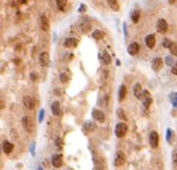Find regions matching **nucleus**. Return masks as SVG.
<instances>
[{
  "instance_id": "obj_1",
  "label": "nucleus",
  "mask_w": 177,
  "mask_h": 170,
  "mask_svg": "<svg viewBox=\"0 0 177 170\" xmlns=\"http://www.w3.org/2000/svg\"><path fill=\"white\" fill-rule=\"evenodd\" d=\"M22 124H23V127H24V130L28 132V133H32L35 131V124H34V121L29 116H24L22 120Z\"/></svg>"
},
{
  "instance_id": "obj_2",
  "label": "nucleus",
  "mask_w": 177,
  "mask_h": 170,
  "mask_svg": "<svg viewBox=\"0 0 177 170\" xmlns=\"http://www.w3.org/2000/svg\"><path fill=\"white\" fill-rule=\"evenodd\" d=\"M127 131H128V127H127L126 124H123V122H120V124H117L116 127H115V133H116V136L118 138L124 137Z\"/></svg>"
},
{
  "instance_id": "obj_3",
  "label": "nucleus",
  "mask_w": 177,
  "mask_h": 170,
  "mask_svg": "<svg viewBox=\"0 0 177 170\" xmlns=\"http://www.w3.org/2000/svg\"><path fill=\"white\" fill-rule=\"evenodd\" d=\"M115 165L116 167H121V165H123L124 164V162H126V156H124V153L123 152H121V151H117L116 152V155H115Z\"/></svg>"
},
{
  "instance_id": "obj_4",
  "label": "nucleus",
  "mask_w": 177,
  "mask_h": 170,
  "mask_svg": "<svg viewBox=\"0 0 177 170\" xmlns=\"http://www.w3.org/2000/svg\"><path fill=\"white\" fill-rule=\"evenodd\" d=\"M150 144L153 149L158 148V144H159V136L156 131H152L150 133Z\"/></svg>"
},
{
  "instance_id": "obj_5",
  "label": "nucleus",
  "mask_w": 177,
  "mask_h": 170,
  "mask_svg": "<svg viewBox=\"0 0 177 170\" xmlns=\"http://www.w3.org/2000/svg\"><path fill=\"white\" fill-rule=\"evenodd\" d=\"M157 30L161 34H165L168 31V23L165 19H159L157 22Z\"/></svg>"
},
{
  "instance_id": "obj_6",
  "label": "nucleus",
  "mask_w": 177,
  "mask_h": 170,
  "mask_svg": "<svg viewBox=\"0 0 177 170\" xmlns=\"http://www.w3.org/2000/svg\"><path fill=\"white\" fill-rule=\"evenodd\" d=\"M145 43H146V46H147L150 49H153V48H155V46H156V36H155L153 34H151V35H148V36H146Z\"/></svg>"
},
{
  "instance_id": "obj_7",
  "label": "nucleus",
  "mask_w": 177,
  "mask_h": 170,
  "mask_svg": "<svg viewBox=\"0 0 177 170\" xmlns=\"http://www.w3.org/2000/svg\"><path fill=\"white\" fill-rule=\"evenodd\" d=\"M139 49H140V46H139V43L133 42V43H130V44L128 46L127 52L129 53L130 55H135V54H138V53H139Z\"/></svg>"
},
{
  "instance_id": "obj_8",
  "label": "nucleus",
  "mask_w": 177,
  "mask_h": 170,
  "mask_svg": "<svg viewBox=\"0 0 177 170\" xmlns=\"http://www.w3.org/2000/svg\"><path fill=\"white\" fill-rule=\"evenodd\" d=\"M23 104H24V107L28 109H34V107H35V101H34V98H31L30 96H25L23 98Z\"/></svg>"
},
{
  "instance_id": "obj_9",
  "label": "nucleus",
  "mask_w": 177,
  "mask_h": 170,
  "mask_svg": "<svg viewBox=\"0 0 177 170\" xmlns=\"http://www.w3.org/2000/svg\"><path fill=\"white\" fill-rule=\"evenodd\" d=\"M39 62H41V65L43 67H47L49 65V54L48 53L43 52V53L39 54Z\"/></svg>"
},
{
  "instance_id": "obj_10",
  "label": "nucleus",
  "mask_w": 177,
  "mask_h": 170,
  "mask_svg": "<svg viewBox=\"0 0 177 170\" xmlns=\"http://www.w3.org/2000/svg\"><path fill=\"white\" fill-rule=\"evenodd\" d=\"M52 164H53V167H55V168H60L62 165V157H61V155H53Z\"/></svg>"
},
{
  "instance_id": "obj_11",
  "label": "nucleus",
  "mask_w": 177,
  "mask_h": 170,
  "mask_svg": "<svg viewBox=\"0 0 177 170\" xmlns=\"http://www.w3.org/2000/svg\"><path fill=\"white\" fill-rule=\"evenodd\" d=\"M92 116H93V119L96 121H98V122H103L104 121V114H103V111H101V110L95 109L92 111Z\"/></svg>"
},
{
  "instance_id": "obj_12",
  "label": "nucleus",
  "mask_w": 177,
  "mask_h": 170,
  "mask_svg": "<svg viewBox=\"0 0 177 170\" xmlns=\"http://www.w3.org/2000/svg\"><path fill=\"white\" fill-rule=\"evenodd\" d=\"M64 44H65L66 48H76V47L78 46V40L72 38V37L66 38V41H65Z\"/></svg>"
},
{
  "instance_id": "obj_13",
  "label": "nucleus",
  "mask_w": 177,
  "mask_h": 170,
  "mask_svg": "<svg viewBox=\"0 0 177 170\" xmlns=\"http://www.w3.org/2000/svg\"><path fill=\"white\" fill-rule=\"evenodd\" d=\"M163 66V60L161 58H156V59H153L152 61V68L155 69V71H159V69L162 68Z\"/></svg>"
},
{
  "instance_id": "obj_14",
  "label": "nucleus",
  "mask_w": 177,
  "mask_h": 170,
  "mask_svg": "<svg viewBox=\"0 0 177 170\" xmlns=\"http://www.w3.org/2000/svg\"><path fill=\"white\" fill-rule=\"evenodd\" d=\"M41 29L43 31H48L49 30V22L47 16H41Z\"/></svg>"
},
{
  "instance_id": "obj_15",
  "label": "nucleus",
  "mask_w": 177,
  "mask_h": 170,
  "mask_svg": "<svg viewBox=\"0 0 177 170\" xmlns=\"http://www.w3.org/2000/svg\"><path fill=\"white\" fill-rule=\"evenodd\" d=\"M52 113L55 115V116H59L61 114V109H60V103L58 101L53 102L52 104Z\"/></svg>"
},
{
  "instance_id": "obj_16",
  "label": "nucleus",
  "mask_w": 177,
  "mask_h": 170,
  "mask_svg": "<svg viewBox=\"0 0 177 170\" xmlns=\"http://www.w3.org/2000/svg\"><path fill=\"white\" fill-rule=\"evenodd\" d=\"M3 150H4V152L5 153H11L12 152V150H13V144L12 143H10V142H4V144H3Z\"/></svg>"
},
{
  "instance_id": "obj_17",
  "label": "nucleus",
  "mask_w": 177,
  "mask_h": 170,
  "mask_svg": "<svg viewBox=\"0 0 177 170\" xmlns=\"http://www.w3.org/2000/svg\"><path fill=\"white\" fill-rule=\"evenodd\" d=\"M99 59L103 61L105 65H109V64L111 62V58H110V55H109V53H107V52H104L102 55H99Z\"/></svg>"
},
{
  "instance_id": "obj_18",
  "label": "nucleus",
  "mask_w": 177,
  "mask_h": 170,
  "mask_svg": "<svg viewBox=\"0 0 177 170\" xmlns=\"http://www.w3.org/2000/svg\"><path fill=\"white\" fill-rule=\"evenodd\" d=\"M130 18H132L133 23H138L139 19H140V11L139 10H134L132 12V15H130Z\"/></svg>"
},
{
  "instance_id": "obj_19",
  "label": "nucleus",
  "mask_w": 177,
  "mask_h": 170,
  "mask_svg": "<svg viewBox=\"0 0 177 170\" xmlns=\"http://www.w3.org/2000/svg\"><path fill=\"white\" fill-rule=\"evenodd\" d=\"M126 95H127V89H126V85H121V87H120V91H118V99H120V101L124 99Z\"/></svg>"
},
{
  "instance_id": "obj_20",
  "label": "nucleus",
  "mask_w": 177,
  "mask_h": 170,
  "mask_svg": "<svg viewBox=\"0 0 177 170\" xmlns=\"http://www.w3.org/2000/svg\"><path fill=\"white\" fill-rule=\"evenodd\" d=\"M133 92H134V96H135V97H138V98H140V96H141V93H142V91H141V85H140L139 83H136V84L134 85V89H133Z\"/></svg>"
},
{
  "instance_id": "obj_21",
  "label": "nucleus",
  "mask_w": 177,
  "mask_h": 170,
  "mask_svg": "<svg viewBox=\"0 0 177 170\" xmlns=\"http://www.w3.org/2000/svg\"><path fill=\"white\" fill-rule=\"evenodd\" d=\"M108 4H109L110 9H113L114 11H118V10H120V6H118L117 0H108Z\"/></svg>"
},
{
  "instance_id": "obj_22",
  "label": "nucleus",
  "mask_w": 177,
  "mask_h": 170,
  "mask_svg": "<svg viewBox=\"0 0 177 170\" xmlns=\"http://www.w3.org/2000/svg\"><path fill=\"white\" fill-rule=\"evenodd\" d=\"M92 37L96 38V40H101V38L104 37V32L101 31V30H96V31L92 32Z\"/></svg>"
},
{
  "instance_id": "obj_23",
  "label": "nucleus",
  "mask_w": 177,
  "mask_h": 170,
  "mask_svg": "<svg viewBox=\"0 0 177 170\" xmlns=\"http://www.w3.org/2000/svg\"><path fill=\"white\" fill-rule=\"evenodd\" d=\"M67 4V0H56V5H58L59 10H64Z\"/></svg>"
},
{
  "instance_id": "obj_24",
  "label": "nucleus",
  "mask_w": 177,
  "mask_h": 170,
  "mask_svg": "<svg viewBox=\"0 0 177 170\" xmlns=\"http://www.w3.org/2000/svg\"><path fill=\"white\" fill-rule=\"evenodd\" d=\"M141 101H142V104H144L146 108H148V107H150V104L152 103L151 96H150V97H144V98H141Z\"/></svg>"
},
{
  "instance_id": "obj_25",
  "label": "nucleus",
  "mask_w": 177,
  "mask_h": 170,
  "mask_svg": "<svg viewBox=\"0 0 177 170\" xmlns=\"http://www.w3.org/2000/svg\"><path fill=\"white\" fill-rule=\"evenodd\" d=\"M169 49H170V53H171V54L175 55V56H177V43H174V42H172V44L170 46Z\"/></svg>"
},
{
  "instance_id": "obj_26",
  "label": "nucleus",
  "mask_w": 177,
  "mask_h": 170,
  "mask_svg": "<svg viewBox=\"0 0 177 170\" xmlns=\"http://www.w3.org/2000/svg\"><path fill=\"white\" fill-rule=\"evenodd\" d=\"M170 99H171V102H172V104L175 107H177V93L176 92L170 93Z\"/></svg>"
},
{
  "instance_id": "obj_27",
  "label": "nucleus",
  "mask_w": 177,
  "mask_h": 170,
  "mask_svg": "<svg viewBox=\"0 0 177 170\" xmlns=\"http://www.w3.org/2000/svg\"><path fill=\"white\" fill-rule=\"evenodd\" d=\"M162 44H163V47H165V48H170V46L172 44V42H171L170 40H168V38H164Z\"/></svg>"
},
{
  "instance_id": "obj_28",
  "label": "nucleus",
  "mask_w": 177,
  "mask_h": 170,
  "mask_svg": "<svg viewBox=\"0 0 177 170\" xmlns=\"http://www.w3.org/2000/svg\"><path fill=\"white\" fill-rule=\"evenodd\" d=\"M68 78H70V75H68V72L62 73V74H61V77H60V79H61L62 81H67V80H68Z\"/></svg>"
},
{
  "instance_id": "obj_29",
  "label": "nucleus",
  "mask_w": 177,
  "mask_h": 170,
  "mask_svg": "<svg viewBox=\"0 0 177 170\" xmlns=\"http://www.w3.org/2000/svg\"><path fill=\"white\" fill-rule=\"evenodd\" d=\"M85 127L89 128V130H95L96 128V126L92 124V122H86V124H85Z\"/></svg>"
},
{
  "instance_id": "obj_30",
  "label": "nucleus",
  "mask_w": 177,
  "mask_h": 170,
  "mask_svg": "<svg viewBox=\"0 0 177 170\" xmlns=\"http://www.w3.org/2000/svg\"><path fill=\"white\" fill-rule=\"evenodd\" d=\"M171 72L177 75V60L174 62V66H172V69H171Z\"/></svg>"
},
{
  "instance_id": "obj_31",
  "label": "nucleus",
  "mask_w": 177,
  "mask_h": 170,
  "mask_svg": "<svg viewBox=\"0 0 177 170\" xmlns=\"http://www.w3.org/2000/svg\"><path fill=\"white\" fill-rule=\"evenodd\" d=\"M85 11H86V5L82 4L80 6H79V12H85Z\"/></svg>"
},
{
  "instance_id": "obj_32",
  "label": "nucleus",
  "mask_w": 177,
  "mask_h": 170,
  "mask_svg": "<svg viewBox=\"0 0 177 170\" xmlns=\"http://www.w3.org/2000/svg\"><path fill=\"white\" fill-rule=\"evenodd\" d=\"M172 161H174V163L177 165V151H175L174 153H172Z\"/></svg>"
},
{
  "instance_id": "obj_33",
  "label": "nucleus",
  "mask_w": 177,
  "mask_h": 170,
  "mask_svg": "<svg viewBox=\"0 0 177 170\" xmlns=\"http://www.w3.org/2000/svg\"><path fill=\"white\" fill-rule=\"evenodd\" d=\"M117 113H118V116H120V115H121V118H122V119H126V115H124V111H123L122 109H118V110H117Z\"/></svg>"
},
{
  "instance_id": "obj_34",
  "label": "nucleus",
  "mask_w": 177,
  "mask_h": 170,
  "mask_svg": "<svg viewBox=\"0 0 177 170\" xmlns=\"http://www.w3.org/2000/svg\"><path fill=\"white\" fill-rule=\"evenodd\" d=\"M43 116H44V110L42 109L41 111H39V121H42V119H43Z\"/></svg>"
},
{
  "instance_id": "obj_35",
  "label": "nucleus",
  "mask_w": 177,
  "mask_h": 170,
  "mask_svg": "<svg viewBox=\"0 0 177 170\" xmlns=\"http://www.w3.org/2000/svg\"><path fill=\"white\" fill-rule=\"evenodd\" d=\"M166 64H169V65H171V64H172V60H171V56L166 58Z\"/></svg>"
},
{
  "instance_id": "obj_36",
  "label": "nucleus",
  "mask_w": 177,
  "mask_h": 170,
  "mask_svg": "<svg viewBox=\"0 0 177 170\" xmlns=\"http://www.w3.org/2000/svg\"><path fill=\"white\" fill-rule=\"evenodd\" d=\"M37 77H36V73H31V79L34 80V79H36Z\"/></svg>"
},
{
  "instance_id": "obj_37",
  "label": "nucleus",
  "mask_w": 177,
  "mask_h": 170,
  "mask_svg": "<svg viewBox=\"0 0 177 170\" xmlns=\"http://www.w3.org/2000/svg\"><path fill=\"white\" fill-rule=\"evenodd\" d=\"M175 1H176V0H169V3H170V4H174Z\"/></svg>"
}]
</instances>
